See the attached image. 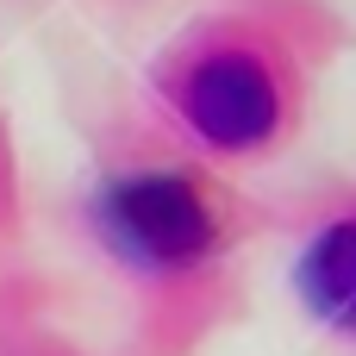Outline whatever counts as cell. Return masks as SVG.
Returning a JSON list of instances; mask_svg holds the SVG:
<instances>
[{
  "label": "cell",
  "mask_w": 356,
  "mask_h": 356,
  "mask_svg": "<svg viewBox=\"0 0 356 356\" xmlns=\"http://www.w3.org/2000/svg\"><path fill=\"white\" fill-rule=\"evenodd\" d=\"M175 106H181L188 131L213 150H257L282 125V88H275L269 63L250 50H207L200 63H188Z\"/></svg>",
  "instance_id": "1"
},
{
  "label": "cell",
  "mask_w": 356,
  "mask_h": 356,
  "mask_svg": "<svg viewBox=\"0 0 356 356\" xmlns=\"http://www.w3.org/2000/svg\"><path fill=\"white\" fill-rule=\"evenodd\" d=\"M100 225L131 263H150V269H181L213 250V213L181 175H131L106 188Z\"/></svg>",
  "instance_id": "2"
},
{
  "label": "cell",
  "mask_w": 356,
  "mask_h": 356,
  "mask_svg": "<svg viewBox=\"0 0 356 356\" xmlns=\"http://www.w3.org/2000/svg\"><path fill=\"white\" fill-rule=\"evenodd\" d=\"M300 294L319 319L356 332V219L325 225L300 257Z\"/></svg>",
  "instance_id": "3"
}]
</instances>
